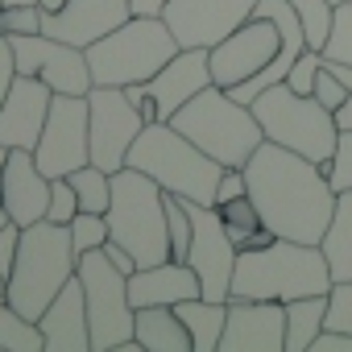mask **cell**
Segmentation results:
<instances>
[{
  "label": "cell",
  "instance_id": "6da1fadb",
  "mask_svg": "<svg viewBox=\"0 0 352 352\" xmlns=\"http://www.w3.org/2000/svg\"><path fill=\"white\" fill-rule=\"evenodd\" d=\"M245 179H249V199L257 204L274 236L319 245L336 212V191L327 183V174L319 170V162L278 141H261L257 153L245 162Z\"/></svg>",
  "mask_w": 352,
  "mask_h": 352
},
{
  "label": "cell",
  "instance_id": "7a4b0ae2",
  "mask_svg": "<svg viewBox=\"0 0 352 352\" xmlns=\"http://www.w3.org/2000/svg\"><path fill=\"white\" fill-rule=\"evenodd\" d=\"M331 270L319 245L286 241L274 236L261 249H241L236 274H232V294L228 298H307V294H327L331 290Z\"/></svg>",
  "mask_w": 352,
  "mask_h": 352
},
{
  "label": "cell",
  "instance_id": "3957f363",
  "mask_svg": "<svg viewBox=\"0 0 352 352\" xmlns=\"http://www.w3.org/2000/svg\"><path fill=\"white\" fill-rule=\"evenodd\" d=\"M129 166L149 174L170 195H183L191 204L216 208V187H220L224 166L212 153H204L187 133H179L170 120H153V124L141 129V137L129 149Z\"/></svg>",
  "mask_w": 352,
  "mask_h": 352
},
{
  "label": "cell",
  "instance_id": "277c9868",
  "mask_svg": "<svg viewBox=\"0 0 352 352\" xmlns=\"http://www.w3.org/2000/svg\"><path fill=\"white\" fill-rule=\"evenodd\" d=\"M75 270H79V253L71 245V228L54 224V220H38V224L21 228V249H17L13 274L5 282V298L25 319H42V311L75 278Z\"/></svg>",
  "mask_w": 352,
  "mask_h": 352
},
{
  "label": "cell",
  "instance_id": "5b68a950",
  "mask_svg": "<svg viewBox=\"0 0 352 352\" xmlns=\"http://www.w3.org/2000/svg\"><path fill=\"white\" fill-rule=\"evenodd\" d=\"M170 124L179 133H187L220 166H245L257 153V145L265 141L261 120L253 116V108L241 104L228 87H216V83L204 87L195 100H187L170 116Z\"/></svg>",
  "mask_w": 352,
  "mask_h": 352
},
{
  "label": "cell",
  "instance_id": "8992f818",
  "mask_svg": "<svg viewBox=\"0 0 352 352\" xmlns=\"http://www.w3.org/2000/svg\"><path fill=\"white\" fill-rule=\"evenodd\" d=\"M108 236L120 241L141 265L170 261V228H166V191L149 174L120 166L112 174V204H108Z\"/></svg>",
  "mask_w": 352,
  "mask_h": 352
},
{
  "label": "cell",
  "instance_id": "52a82bcc",
  "mask_svg": "<svg viewBox=\"0 0 352 352\" xmlns=\"http://www.w3.org/2000/svg\"><path fill=\"white\" fill-rule=\"evenodd\" d=\"M179 50V38L162 17H129L120 30L87 46V67L100 87H129L153 79Z\"/></svg>",
  "mask_w": 352,
  "mask_h": 352
},
{
  "label": "cell",
  "instance_id": "ba28073f",
  "mask_svg": "<svg viewBox=\"0 0 352 352\" xmlns=\"http://www.w3.org/2000/svg\"><path fill=\"white\" fill-rule=\"evenodd\" d=\"M249 108L261 120L265 141H278V145H286V149H294V153H302V157H311L319 166L331 162L340 124H336V112L323 108L315 96L294 91L290 83H274Z\"/></svg>",
  "mask_w": 352,
  "mask_h": 352
},
{
  "label": "cell",
  "instance_id": "9c48e42d",
  "mask_svg": "<svg viewBox=\"0 0 352 352\" xmlns=\"http://www.w3.org/2000/svg\"><path fill=\"white\" fill-rule=\"evenodd\" d=\"M79 282L87 298V323H91V352H116L124 340H133L137 307L129 298V274L116 270L104 249H91L79 257Z\"/></svg>",
  "mask_w": 352,
  "mask_h": 352
},
{
  "label": "cell",
  "instance_id": "30bf717a",
  "mask_svg": "<svg viewBox=\"0 0 352 352\" xmlns=\"http://www.w3.org/2000/svg\"><path fill=\"white\" fill-rule=\"evenodd\" d=\"M9 46L17 58V75L42 79L54 96H87L96 87L83 46H71L54 34H17L9 38Z\"/></svg>",
  "mask_w": 352,
  "mask_h": 352
},
{
  "label": "cell",
  "instance_id": "8fae6325",
  "mask_svg": "<svg viewBox=\"0 0 352 352\" xmlns=\"http://www.w3.org/2000/svg\"><path fill=\"white\" fill-rule=\"evenodd\" d=\"M145 116L129 100L124 87H91L87 91V133H91V162L108 174L129 166V149L141 137Z\"/></svg>",
  "mask_w": 352,
  "mask_h": 352
},
{
  "label": "cell",
  "instance_id": "7c38bea8",
  "mask_svg": "<svg viewBox=\"0 0 352 352\" xmlns=\"http://www.w3.org/2000/svg\"><path fill=\"white\" fill-rule=\"evenodd\" d=\"M34 157L46 179H67L91 162V133H87V96H54L46 129L34 145Z\"/></svg>",
  "mask_w": 352,
  "mask_h": 352
},
{
  "label": "cell",
  "instance_id": "4fadbf2b",
  "mask_svg": "<svg viewBox=\"0 0 352 352\" xmlns=\"http://www.w3.org/2000/svg\"><path fill=\"white\" fill-rule=\"evenodd\" d=\"M191 224H195V236H191V253H187V265L199 274V286H204V298H216V302H228L232 294V274H236V241L228 236L224 220H220V208H208V204H191Z\"/></svg>",
  "mask_w": 352,
  "mask_h": 352
},
{
  "label": "cell",
  "instance_id": "5bb4252c",
  "mask_svg": "<svg viewBox=\"0 0 352 352\" xmlns=\"http://www.w3.org/2000/svg\"><path fill=\"white\" fill-rule=\"evenodd\" d=\"M257 13V0H170L162 21L183 50H212Z\"/></svg>",
  "mask_w": 352,
  "mask_h": 352
},
{
  "label": "cell",
  "instance_id": "9a60e30c",
  "mask_svg": "<svg viewBox=\"0 0 352 352\" xmlns=\"http://www.w3.org/2000/svg\"><path fill=\"white\" fill-rule=\"evenodd\" d=\"M282 50V34L270 17H249L236 34H228L220 46L208 50L212 58V83L216 87H236L245 79H253L257 71H265Z\"/></svg>",
  "mask_w": 352,
  "mask_h": 352
},
{
  "label": "cell",
  "instance_id": "2e32d148",
  "mask_svg": "<svg viewBox=\"0 0 352 352\" xmlns=\"http://www.w3.org/2000/svg\"><path fill=\"white\" fill-rule=\"evenodd\" d=\"M220 352H286V302L278 298H228V323Z\"/></svg>",
  "mask_w": 352,
  "mask_h": 352
},
{
  "label": "cell",
  "instance_id": "e0dca14e",
  "mask_svg": "<svg viewBox=\"0 0 352 352\" xmlns=\"http://www.w3.org/2000/svg\"><path fill=\"white\" fill-rule=\"evenodd\" d=\"M50 104H54V91L34 79V75H17L5 104H0V141L9 149H34L42 129H46V116H50Z\"/></svg>",
  "mask_w": 352,
  "mask_h": 352
},
{
  "label": "cell",
  "instance_id": "ac0fdd59",
  "mask_svg": "<svg viewBox=\"0 0 352 352\" xmlns=\"http://www.w3.org/2000/svg\"><path fill=\"white\" fill-rule=\"evenodd\" d=\"M129 17H133L129 0H67L63 9L46 13L42 34H54V38L87 50L91 42H100L112 30H120Z\"/></svg>",
  "mask_w": 352,
  "mask_h": 352
},
{
  "label": "cell",
  "instance_id": "d6986e66",
  "mask_svg": "<svg viewBox=\"0 0 352 352\" xmlns=\"http://www.w3.org/2000/svg\"><path fill=\"white\" fill-rule=\"evenodd\" d=\"M0 204H5L9 220L30 228L38 220H46L50 212V179L42 174L34 149H9V166L0 179Z\"/></svg>",
  "mask_w": 352,
  "mask_h": 352
},
{
  "label": "cell",
  "instance_id": "ffe728a7",
  "mask_svg": "<svg viewBox=\"0 0 352 352\" xmlns=\"http://www.w3.org/2000/svg\"><path fill=\"white\" fill-rule=\"evenodd\" d=\"M204 87H212V58L208 50H179L153 79H145V91L153 96L157 120H170L187 100H195Z\"/></svg>",
  "mask_w": 352,
  "mask_h": 352
},
{
  "label": "cell",
  "instance_id": "44dd1931",
  "mask_svg": "<svg viewBox=\"0 0 352 352\" xmlns=\"http://www.w3.org/2000/svg\"><path fill=\"white\" fill-rule=\"evenodd\" d=\"M46 352H91V323H87V298L79 274L58 290V298L38 319Z\"/></svg>",
  "mask_w": 352,
  "mask_h": 352
},
{
  "label": "cell",
  "instance_id": "7402d4cb",
  "mask_svg": "<svg viewBox=\"0 0 352 352\" xmlns=\"http://www.w3.org/2000/svg\"><path fill=\"white\" fill-rule=\"evenodd\" d=\"M199 294H204L199 274L187 261H157L129 274L133 307H179L183 298H199Z\"/></svg>",
  "mask_w": 352,
  "mask_h": 352
},
{
  "label": "cell",
  "instance_id": "603a6c76",
  "mask_svg": "<svg viewBox=\"0 0 352 352\" xmlns=\"http://www.w3.org/2000/svg\"><path fill=\"white\" fill-rule=\"evenodd\" d=\"M133 336L145 344V352H195L191 331L174 307H137Z\"/></svg>",
  "mask_w": 352,
  "mask_h": 352
},
{
  "label": "cell",
  "instance_id": "cb8c5ba5",
  "mask_svg": "<svg viewBox=\"0 0 352 352\" xmlns=\"http://www.w3.org/2000/svg\"><path fill=\"white\" fill-rule=\"evenodd\" d=\"M319 249L327 257V270L336 282H348L352 278V191H340L336 195V212L319 236Z\"/></svg>",
  "mask_w": 352,
  "mask_h": 352
},
{
  "label": "cell",
  "instance_id": "d4e9b609",
  "mask_svg": "<svg viewBox=\"0 0 352 352\" xmlns=\"http://www.w3.org/2000/svg\"><path fill=\"white\" fill-rule=\"evenodd\" d=\"M174 311L187 323L195 352H220V336H224V323H228V302H216V298L199 294V298H183Z\"/></svg>",
  "mask_w": 352,
  "mask_h": 352
},
{
  "label": "cell",
  "instance_id": "484cf974",
  "mask_svg": "<svg viewBox=\"0 0 352 352\" xmlns=\"http://www.w3.org/2000/svg\"><path fill=\"white\" fill-rule=\"evenodd\" d=\"M327 327V294H307L286 302V352H307Z\"/></svg>",
  "mask_w": 352,
  "mask_h": 352
},
{
  "label": "cell",
  "instance_id": "4316f807",
  "mask_svg": "<svg viewBox=\"0 0 352 352\" xmlns=\"http://www.w3.org/2000/svg\"><path fill=\"white\" fill-rule=\"evenodd\" d=\"M0 352H46L38 319H25L9 298H0Z\"/></svg>",
  "mask_w": 352,
  "mask_h": 352
},
{
  "label": "cell",
  "instance_id": "83f0119b",
  "mask_svg": "<svg viewBox=\"0 0 352 352\" xmlns=\"http://www.w3.org/2000/svg\"><path fill=\"white\" fill-rule=\"evenodd\" d=\"M67 179H71V187L79 195V212H108V204H112V174L108 170L87 162L75 174H67Z\"/></svg>",
  "mask_w": 352,
  "mask_h": 352
},
{
  "label": "cell",
  "instance_id": "f1b7e54d",
  "mask_svg": "<svg viewBox=\"0 0 352 352\" xmlns=\"http://www.w3.org/2000/svg\"><path fill=\"white\" fill-rule=\"evenodd\" d=\"M220 220H224L228 236L236 241V249H249V245H253V236L265 228V220H261V212H257V204H253L249 195L220 204Z\"/></svg>",
  "mask_w": 352,
  "mask_h": 352
},
{
  "label": "cell",
  "instance_id": "f546056e",
  "mask_svg": "<svg viewBox=\"0 0 352 352\" xmlns=\"http://www.w3.org/2000/svg\"><path fill=\"white\" fill-rule=\"evenodd\" d=\"M298 21H302V34H307V46L311 50H323L327 46V34H331V17H336V5L331 0H290Z\"/></svg>",
  "mask_w": 352,
  "mask_h": 352
},
{
  "label": "cell",
  "instance_id": "4dcf8cb0",
  "mask_svg": "<svg viewBox=\"0 0 352 352\" xmlns=\"http://www.w3.org/2000/svg\"><path fill=\"white\" fill-rule=\"evenodd\" d=\"M67 228H71V245H75L79 257L91 253V249H100L108 241V216L104 212H79Z\"/></svg>",
  "mask_w": 352,
  "mask_h": 352
},
{
  "label": "cell",
  "instance_id": "1f68e13d",
  "mask_svg": "<svg viewBox=\"0 0 352 352\" xmlns=\"http://www.w3.org/2000/svg\"><path fill=\"white\" fill-rule=\"evenodd\" d=\"M319 170L327 174V183H331L336 195H340V191H352V129H340L336 153H331V162H323Z\"/></svg>",
  "mask_w": 352,
  "mask_h": 352
},
{
  "label": "cell",
  "instance_id": "d6a6232c",
  "mask_svg": "<svg viewBox=\"0 0 352 352\" xmlns=\"http://www.w3.org/2000/svg\"><path fill=\"white\" fill-rule=\"evenodd\" d=\"M323 58H327V63H348V67H352V5H336L331 34H327V46H323Z\"/></svg>",
  "mask_w": 352,
  "mask_h": 352
},
{
  "label": "cell",
  "instance_id": "836d02e7",
  "mask_svg": "<svg viewBox=\"0 0 352 352\" xmlns=\"http://www.w3.org/2000/svg\"><path fill=\"white\" fill-rule=\"evenodd\" d=\"M46 9L42 5H5L0 9V34L17 38V34H42Z\"/></svg>",
  "mask_w": 352,
  "mask_h": 352
},
{
  "label": "cell",
  "instance_id": "e575fe53",
  "mask_svg": "<svg viewBox=\"0 0 352 352\" xmlns=\"http://www.w3.org/2000/svg\"><path fill=\"white\" fill-rule=\"evenodd\" d=\"M75 216H79V195H75L71 179H50V212H46V220L71 224Z\"/></svg>",
  "mask_w": 352,
  "mask_h": 352
},
{
  "label": "cell",
  "instance_id": "d590c367",
  "mask_svg": "<svg viewBox=\"0 0 352 352\" xmlns=\"http://www.w3.org/2000/svg\"><path fill=\"white\" fill-rule=\"evenodd\" d=\"M327 327L352 331V278L331 282V290H327Z\"/></svg>",
  "mask_w": 352,
  "mask_h": 352
},
{
  "label": "cell",
  "instance_id": "8d00e7d4",
  "mask_svg": "<svg viewBox=\"0 0 352 352\" xmlns=\"http://www.w3.org/2000/svg\"><path fill=\"white\" fill-rule=\"evenodd\" d=\"M319 67H323V50H311V46H307V50L298 54V63L290 67V75H286L282 83H290L294 91L311 96V91H315V75H319Z\"/></svg>",
  "mask_w": 352,
  "mask_h": 352
},
{
  "label": "cell",
  "instance_id": "74e56055",
  "mask_svg": "<svg viewBox=\"0 0 352 352\" xmlns=\"http://www.w3.org/2000/svg\"><path fill=\"white\" fill-rule=\"evenodd\" d=\"M311 96H315L323 108H331V112H336V108L344 104V96H348V83L336 75V67H331L327 58H323V67H319V75H315V91H311Z\"/></svg>",
  "mask_w": 352,
  "mask_h": 352
},
{
  "label": "cell",
  "instance_id": "f35d334b",
  "mask_svg": "<svg viewBox=\"0 0 352 352\" xmlns=\"http://www.w3.org/2000/svg\"><path fill=\"white\" fill-rule=\"evenodd\" d=\"M17 249H21V224H5L0 228V278L9 282V274H13V261H17Z\"/></svg>",
  "mask_w": 352,
  "mask_h": 352
},
{
  "label": "cell",
  "instance_id": "ab89813d",
  "mask_svg": "<svg viewBox=\"0 0 352 352\" xmlns=\"http://www.w3.org/2000/svg\"><path fill=\"white\" fill-rule=\"evenodd\" d=\"M307 352H352V331H340V327H323Z\"/></svg>",
  "mask_w": 352,
  "mask_h": 352
},
{
  "label": "cell",
  "instance_id": "60d3db41",
  "mask_svg": "<svg viewBox=\"0 0 352 352\" xmlns=\"http://www.w3.org/2000/svg\"><path fill=\"white\" fill-rule=\"evenodd\" d=\"M13 79H17V58H13L9 38L0 34V104H5V96H9V87H13Z\"/></svg>",
  "mask_w": 352,
  "mask_h": 352
},
{
  "label": "cell",
  "instance_id": "b9f144b4",
  "mask_svg": "<svg viewBox=\"0 0 352 352\" xmlns=\"http://www.w3.org/2000/svg\"><path fill=\"white\" fill-rule=\"evenodd\" d=\"M331 67H336V75L348 83V96H344V104L336 108V124H340V129H352V67H348V63H331Z\"/></svg>",
  "mask_w": 352,
  "mask_h": 352
},
{
  "label": "cell",
  "instance_id": "7bdbcfd3",
  "mask_svg": "<svg viewBox=\"0 0 352 352\" xmlns=\"http://www.w3.org/2000/svg\"><path fill=\"white\" fill-rule=\"evenodd\" d=\"M166 5H170V0H129L133 17H162V13H166Z\"/></svg>",
  "mask_w": 352,
  "mask_h": 352
},
{
  "label": "cell",
  "instance_id": "ee69618b",
  "mask_svg": "<svg viewBox=\"0 0 352 352\" xmlns=\"http://www.w3.org/2000/svg\"><path fill=\"white\" fill-rule=\"evenodd\" d=\"M5 166H9V145L0 141V179H5Z\"/></svg>",
  "mask_w": 352,
  "mask_h": 352
},
{
  "label": "cell",
  "instance_id": "f6af8a7d",
  "mask_svg": "<svg viewBox=\"0 0 352 352\" xmlns=\"http://www.w3.org/2000/svg\"><path fill=\"white\" fill-rule=\"evenodd\" d=\"M38 5H42L46 13H54V9H63V5H67V0H38Z\"/></svg>",
  "mask_w": 352,
  "mask_h": 352
},
{
  "label": "cell",
  "instance_id": "bcb514c9",
  "mask_svg": "<svg viewBox=\"0 0 352 352\" xmlns=\"http://www.w3.org/2000/svg\"><path fill=\"white\" fill-rule=\"evenodd\" d=\"M9 224V212H5V204H0V228H5Z\"/></svg>",
  "mask_w": 352,
  "mask_h": 352
},
{
  "label": "cell",
  "instance_id": "7dc6e473",
  "mask_svg": "<svg viewBox=\"0 0 352 352\" xmlns=\"http://www.w3.org/2000/svg\"><path fill=\"white\" fill-rule=\"evenodd\" d=\"M5 5H38V0H5Z\"/></svg>",
  "mask_w": 352,
  "mask_h": 352
},
{
  "label": "cell",
  "instance_id": "c3c4849f",
  "mask_svg": "<svg viewBox=\"0 0 352 352\" xmlns=\"http://www.w3.org/2000/svg\"><path fill=\"white\" fill-rule=\"evenodd\" d=\"M331 5H352V0H331Z\"/></svg>",
  "mask_w": 352,
  "mask_h": 352
},
{
  "label": "cell",
  "instance_id": "681fc988",
  "mask_svg": "<svg viewBox=\"0 0 352 352\" xmlns=\"http://www.w3.org/2000/svg\"><path fill=\"white\" fill-rule=\"evenodd\" d=\"M0 298H5V278H0Z\"/></svg>",
  "mask_w": 352,
  "mask_h": 352
},
{
  "label": "cell",
  "instance_id": "f907efd6",
  "mask_svg": "<svg viewBox=\"0 0 352 352\" xmlns=\"http://www.w3.org/2000/svg\"><path fill=\"white\" fill-rule=\"evenodd\" d=\"M0 9H5V0H0Z\"/></svg>",
  "mask_w": 352,
  "mask_h": 352
}]
</instances>
